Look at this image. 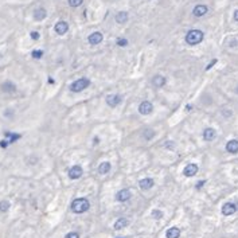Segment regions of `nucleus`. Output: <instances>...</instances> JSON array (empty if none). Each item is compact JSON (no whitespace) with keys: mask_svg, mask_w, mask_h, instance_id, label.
I'll return each instance as SVG.
<instances>
[{"mask_svg":"<svg viewBox=\"0 0 238 238\" xmlns=\"http://www.w3.org/2000/svg\"><path fill=\"white\" fill-rule=\"evenodd\" d=\"M89 207H90V203L86 198H77L71 202V210L73 213L75 214H81V213H85L88 211Z\"/></svg>","mask_w":238,"mask_h":238,"instance_id":"obj_1","label":"nucleus"},{"mask_svg":"<svg viewBox=\"0 0 238 238\" xmlns=\"http://www.w3.org/2000/svg\"><path fill=\"white\" fill-rule=\"evenodd\" d=\"M204 38L203 31L200 30H190L187 34H186V43L191 44V46H195V44H199Z\"/></svg>","mask_w":238,"mask_h":238,"instance_id":"obj_2","label":"nucleus"},{"mask_svg":"<svg viewBox=\"0 0 238 238\" xmlns=\"http://www.w3.org/2000/svg\"><path fill=\"white\" fill-rule=\"evenodd\" d=\"M88 86H90V81H89L88 78H79V79L74 81V82L70 85V90L73 93H79V92L85 90Z\"/></svg>","mask_w":238,"mask_h":238,"instance_id":"obj_3","label":"nucleus"},{"mask_svg":"<svg viewBox=\"0 0 238 238\" xmlns=\"http://www.w3.org/2000/svg\"><path fill=\"white\" fill-rule=\"evenodd\" d=\"M152 110H153V105H152V102H149V101H143V102L139 105V113L143 116L151 115Z\"/></svg>","mask_w":238,"mask_h":238,"instance_id":"obj_4","label":"nucleus"},{"mask_svg":"<svg viewBox=\"0 0 238 238\" xmlns=\"http://www.w3.org/2000/svg\"><path fill=\"white\" fill-rule=\"evenodd\" d=\"M121 101H123V97L120 94H109L106 97V104L112 108H116L117 105H120Z\"/></svg>","mask_w":238,"mask_h":238,"instance_id":"obj_5","label":"nucleus"},{"mask_svg":"<svg viewBox=\"0 0 238 238\" xmlns=\"http://www.w3.org/2000/svg\"><path fill=\"white\" fill-rule=\"evenodd\" d=\"M207 12H209L207 6H204V4H198V6L194 7L192 15L196 16V18H202V16H204L206 14H207Z\"/></svg>","mask_w":238,"mask_h":238,"instance_id":"obj_6","label":"nucleus"},{"mask_svg":"<svg viewBox=\"0 0 238 238\" xmlns=\"http://www.w3.org/2000/svg\"><path fill=\"white\" fill-rule=\"evenodd\" d=\"M83 169L81 165H73V167L69 169V177L70 179H78V177L82 176Z\"/></svg>","mask_w":238,"mask_h":238,"instance_id":"obj_7","label":"nucleus"},{"mask_svg":"<svg viewBox=\"0 0 238 238\" xmlns=\"http://www.w3.org/2000/svg\"><path fill=\"white\" fill-rule=\"evenodd\" d=\"M54 30L58 35H63V34H66L67 30H69V24L65 22V20H59V22H56Z\"/></svg>","mask_w":238,"mask_h":238,"instance_id":"obj_8","label":"nucleus"},{"mask_svg":"<svg viewBox=\"0 0 238 238\" xmlns=\"http://www.w3.org/2000/svg\"><path fill=\"white\" fill-rule=\"evenodd\" d=\"M102 39H104V35L101 34V32H98V31L92 32V34L88 36V42L90 44H98V43L102 42Z\"/></svg>","mask_w":238,"mask_h":238,"instance_id":"obj_9","label":"nucleus"},{"mask_svg":"<svg viewBox=\"0 0 238 238\" xmlns=\"http://www.w3.org/2000/svg\"><path fill=\"white\" fill-rule=\"evenodd\" d=\"M196 172H198V165L195 163H190L187 164L184 167L183 169V173H184V176H187V177H191L194 175H196Z\"/></svg>","mask_w":238,"mask_h":238,"instance_id":"obj_10","label":"nucleus"},{"mask_svg":"<svg viewBox=\"0 0 238 238\" xmlns=\"http://www.w3.org/2000/svg\"><path fill=\"white\" fill-rule=\"evenodd\" d=\"M221 211H222L223 215H233V214L237 211V206L234 203H231V202H229V203H225L223 206H222Z\"/></svg>","mask_w":238,"mask_h":238,"instance_id":"obj_11","label":"nucleus"},{"mask_svg":"<svg viewBox=\"0 0 238 238\" xmlns=\"http://www.w3.org/2000/svg\"><path fill=\"white\" fill-rule=\"evenodd\" d=\"M129 198H131V192H129V190H127V188L120 190V191L116 194V200H119V202H127Z\"/></svg>","mask_w":238,"mask_h":238,"instance_id":"obj_12","label":"nucleus"},{"mask_svg":"<svg viewBox=\"0 0 238 238\" xmlns=\"http://www.w3.org/2000/svg\"><path fill=\"white\" fill-rule=\"evenodd\" d=\"M153 184H155V182H153V179H151V177H144V179H141L139 182V186H140V188L141 190H149V188H152L153 187Z\"/></svg>","mask_w":238,"mask_h":238,"instance_id":"obj_13","label":"nucleus"},{"mask_svg":"<svg viewBox=\"0 0 238 238\" xmlns=\"http://www.w3.org/2000/svg\"><path fill=\"white\" fill-rule=\"evenodd\" d=\"M217 137V131L214 128H206L203 131V139L206 141H211Z\"/></svg>","mask_w":238,"mask_h":238,"instance_id":"obj_14","label":"nucleus"},{"mask_svg":"<svg viewBox=\"0 0 238 238\" xmlns=\"http://www.w3.org/2000/svg\"><path fill=\"white\" fill-rule=\"evenodd\" d=\"M226 151L230 153H237L238 152V140H229L226 144Z\"/></svg>","mask_w":238,"mask_h":238,"instance_id":"obj_15","label":"nucleus"},{"mask_svg":"<svg viewBox=\"0 0 238 238\" xmlns=\"http://www.w3.org/2000/svg\"><path fill=\"white\" fill-rule=\"evenodd\" d=\"M152 85H153V86H156V88H163L165 85V77L160 75V74L155 75L152 78Z\"/></svg>","mask_w":238,"mask_h":238,"instance_id":"obj_16","label":"nucleus"},{"mask_svg":"<svg viewBox=\"0 0 238 238\" xmlns=\"http://www.w3.org/2000/svg\"><path fill=\"white\" fill-rule=\"evenodd\" d=\"M165 237L167 238H179L180 237V229L173 226V227H169L165 233Z\"/></svg>","mask_w":238,"mask_h":238,"instance_id":"obj_17","label":"nucleus"},{"mask_svg":"<svg viewBox=\"0 0 238 238\" xmlns=\"http://www.w3.org/2000/svg\"><path fill=\"white\" fill-rule=\"evenodd\" d=\"M46 16H47V12H46L44 8H36V10L34 11V19L38 20V22H42Z\"/></svg>","mask_w":238,"mask_h":238,"instance_id":"obj_18","label":"nucleus"},{"mask_svg":"<svg viewBox=\"0 0 238 238\" xmlns=\"http://www.w3.org/2000/svg\"><path fill=\"white\" fill-rule=\"evenodd\" d=\"M115 19H116V22H117V23H120V24L125 23V22L128 20V12H125V11L117 12L116 16H115Z\"/></svg>","mask_w":238,"mask_h":238,"instance_id":"obj_19","label":"nucleus"},{"mask_svg":"<svg viewBox=\"0 0 238 238\" xmlns=\"http://www.w3.org/2000/svg\"><path fill=\"white\" fill-rule=\"evenodd\" d=\"M110 168H112V164L109 163V161H102V163L98 165V172L105 175V173H108L110 171Z\"/></svg>","mask_w":238,"mask_h":238,"instance_id":"obj_20","label":"nucleus"},{"mask_svg":"<svg viewBox=\"0 0 238 238\" xmlns=\"http://www.w3.org/2000/svg\"><path fill=\"white\" fill-rule=\"evenodd\" d=\"M128 225H129V219H127V218H120V219H117L115 222V229L121 230L123 227H125V226H128Z\"/></svg>","mask_w":238,"mask_h":238,"instance_id":"obj_21","label":"nucleus"},{"mask_svg":"<svg viewBox=\"0 0 238 238\" xmlns=\"http://www.w3.org/2000/svg\"><path fill=\"white\" fill-rule=\"evenodd\" d=\"M2 89L4 92H14L15 90V85L11 83V82H6L2 85Z\"/></svg>","mask_w":238,"mask_h":238,"instance_id":"obj_22","label":"nucleus"},{"mask_svg":"<svg viewBox=\"0 0 238 238\" xmlns=\"http://www.w3.org/2000/svg\"><path fill=\"white\" fill-rule=\"evenodd\" d=\"M67 2H69V6L75 8V7H79L83 3V0H67Z\"/></svg>","mask_w":238,"mask_h":238,"instance_id":"obj_23","label":"nucleus"},{"mask_svg":"<svg viewBox=\"0 0 238 238\" xmlns=\"http://www.w3.org/2000/svg\"><path fill=\"white\" fill-rule=\"evenodd\" d=\"M8 209H10V203H8L7 200H2V202H0V211L6 213Z\"/></svg>","mask_w":238,"mask_h":238,"instance_id":"obj_24","label":"nucleus"},{"mask_svg":"<svg viewBox=\"0 0 238 238\" xmlns=\"http://www.w3.org/2000/svg\"><path fill=\"white\" fill-rule=\"evenodd\" d=\"M153 136H155V132L151 131V129H148V131H145V132H144V137H145V140H151Z\"/></svg>","mask_w":238,"mask_h":238,"instance_id":"obj_25","label":"nucleus"},{"mask_svg":"<svg viewBox=\"0 0 238 238\" xmlns=\"http://www.w3.org/2000/svg\"><path fill=\"white\" fill-rule=\"evenodd\" d=\"M42 56H43V51L42 50H34V51H32V58L39 59V58H42Z\"/></svg>","mask_w":238,"mask_h":238,"instance_id":"obj_26","label":"nucleus"},{"mask_svg":"<svg viewBox=\"0 0 238 238\" xmlns=\"http://www.w3.org/2000/svg\"><path fill=\"white\" fill-rule=\"evenodd\" d=\"M117 44H119L120 47H125L128 44V39H125V38H119L117 39Z\"/></svg>","mask_w":238,"mask_h":238,"instance_id":"obj_27","label":"nucleus"},{"mask_svg":"<svg viewBox=\"0 0 238 238\" xmlns=\"http://www.w3.org/2000/svg\"><path fill=\"white\" fill-rule=\"evenodd\" d=\"M152 217L155 218V219H159V218L163 217V213H161L160 210H153V211H152Z\"/></svg>","mask_w":238,"mask_h":238,"instance_id":"obj_28","label":"nucleus"},{"mask_svg":"<svg viewBox=\"0 0 238 238\" xmlns=\"http://www.w3.org/2000/svg\"><path fill=\"white\" fill-rule=\"evenodd\" d=\"M65 238H79V234L75 233V231H71V233H69Z\"/></svg>","mask_w":238,"mask_h":238,"instance_id":"obj_29","label":"nucleus"},{"mask_svg":"<svg viewBox=\"0 0 238 238\" xmlns=\"http://www.w3.org/2000/svg\"><path fill=\"white\" fill-rule=\"evenodd\" d=\"M30 35H31V38L34 39V40H36V39H39V32H38V31H32V32H31Z\"/></svg>","mask_w":238,"mask_h":238,"instance_id":"obj_30","label":"nucleus"},{"mask_svg":"<svg viewBox=\"0 0 238 238\" xmlns=\"http://www.w3.org/2000/svg\"><path fill=\"white\" fill-rule=\"evenodd\" d=\"M233 18H234V20H236V22H238V10H237V11H234Z\"/></svg>","mask_w":238,"mask_h":238,"instance_id":"obj_31","label":"nucleus"},{"mask_svg":"<svg viewBox=\"0 0 238 238\" xmlns=\"http://www.w3.org/2000/svg\"><path fill=\"white\" fill-rule=\"evenodd\" d=\"M203 184H204V182H203V180L198 182V186H196V188H200V187H202V186H203Z\"/></svg>","mask_w":238,"mask_h":238,"instance_id":"obj_32","label":"nucleus"},{"mask_svg":"<svg viewBox=\"0 0 238 238\" xmlns=\"http://www.w3.org/2000/svg\"><path fill=\"white\" fill-rule=\"evenodd\" d=\"M217 62V59H214V61H211V62H210V65H209V66H207V69H210V67H211V66H214V63H215Z\"/></svg>","mask_w":238,"mask_h":238,"instance_id":"obj_33","label":"nucleus"}]
</instances>
